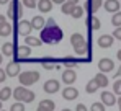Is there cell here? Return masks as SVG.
I'll list each match as a JSON object with an SVG mask.
<instances>
[{
  "instance_id": "1",
  "label": "cell",
  "mask_w": 121,
  "mask_h": 111,
  "mask_svg": "<svg viewBox=\"0 0 121 111\" xmlns=\"http://www.w3.org/2000/svg\"><path fill=\"white\" fill-rule=\"evenodd\" d=\"M39 31H41V34H39L41 43H46V44H57V43L62 41V38H64V33H62V30L57 26V23H56L54 18L46 20L44 28L39 30Z\"/></svg>"
},
{
  "instance_id": "2",
  "label": "cell",
  "mask_w": 121,
  "mask_h": 111,
  "mask_svg": "<svg viewBox=\"0 0 121 111\" xmlns=\"http://www.w3.org/2000/svg\"><path fill=\"white\" fill-rule=\"evenodd\" d=\"M12 96H15V101H23V103H31L35 98H36V95L35 92H31V90H28V87H17L13 92H12Z\"/></svg>"
},
{
  "instance_id": "3",
  "label": "cell",
  "mask_w": 121,
  "mask_h": 111,
  "mask_svg": "<svg viewBox=\"0 0 121 111\" xmlns=\"http://www.w3.org/2000/svg\"><path fill=\"white\" fill-rule=\"evenodd\" d=\"M18 80L23 87H31L39 80V72L38 70H26V72H20L18 74Z\"/></svg>"
},
{
  "instance_id": "4",
  "label": "cell",
  "mask_w": 121,
  "mask_h": 111,
  "mask_svg": "<svg viewBox=\"0 0 121 111\" xmlns=\"http://www.w3.org/2000/svg\"><path fill=\"white\" fill-rule=\"evenodd\" d=\"M23 15V5H21L20 0H12L10 5H8V10H7V18L10 20H18Z\"/></svg>"
},
{
  "instance_id": "5",
  "label": "cell",
  "mask_w": 121,
  "mask_h": 111,
  "mask_svg": "<svg viewBox=\"0 0 121 111\" xmlns=\"http://www.w3.org/2000/svg\"><path fill=\"white\" fill-rule=\"evenodd\" d=\"M15 54V60L17 62H25V60H28L30 59V56H31V47L30 46H18L17 47V52H13Z\"/></svg>"
},
{
  "instance_id": "6",
  "label": "cell",
  "mask_w": 121,
  "mask_h": 111,
  "mask_svg": "<svg viewBox=\"0 0 121 111\" xmlns=\"http://www.w3.org/2000/svg\"><path fill=\"white\" fill-rule=\"evenodd\" d=\"M43 90L46 93H49V95H52V93H57L60 90V83L57 80H54V78H51V80H46L44 82V85H43Z\"/></svg>"
},
{
  "instance_id": "7",
  "label": "cell",
  "mask_w": 121,
  "mask_h": 111,
  "mask_svg": "<svg viewBox=\"0 0 121 111\" xmlns=\"http://www.w3.org/2000/svg\"><path fill=\"white\" fill-rule=\"evenodd\" d=\"M98 69H100V72H103V74H108V72H111L115 69V62L111 59H108V57H103V59L98 60Z\"/></svg>"
},
{
  "instance_id": "8",
  "label": "cell",
  "mask_w": 121,
  "mask_h": 111,
  "mask_svg": "<svg viewBox=\"0 0 121 111\" xmlns=\"http://www.w3.org/2000/svg\"><path fill=\"white\" fill-rule=\"evenodd\" d=\"M20 72H21V65H20V62H17V60H12L7 65V69H5L7 77H18Z\"/></svg>"
},
{
  "instance_id": "9",
  "label": "cell",
  "mask_w": 121,
  "mask_h": 111,
  "mask_svg": "<svg viewBox=\"0 0 121 111\" xmlns=\"http://www.w3.org/2000/svg\"><path fill=\"white\" fill-rule=\"evenodd\" d=\"M75 80H77V72H75L74 69H65V70L62 72V82H64L65 85H72Z\"/></svg>"
},
{
  "instance_id": "10",
  "label": "cell",
  "mask_w": 121,
  "mask_h": 111,
  "mask_svg": "<svg viewBox=\"0 0 121 111\" xmlns=\"http://www.w3.org/2000/svg\"><path fill=\"white\" fill-rule=\"evenodd\" d=\"M77 96H79V90H77V88H74V87H70V85H65V88L62 90V98H64V100L72 101V100H75Z\"/></svg>"
},
{
  "instance_id": "11",
  "label": "cell",
  "mask_w": 121,
  "mask_h": 111,
  "mask_svg": "<svg viewBox=\"0 0 121 111\" xmlns=\"http://www.w3.org/2000/svg\"><path fill=\"white\" fill-rule=\"evenodd\" d=\"M101 103L105 106H115L116 105V95L113 92H101Z\"/></svg>"
},
{
  "instance_id": "12",
  "label": "cell",
  "mask_w": 121,
  "mask_h": 111,
  "mask_svg": "<svg viewBox=\"0 0 121 111\" xmlns=\"http://www.w3.org/2000/svg\"><path fill=\"white\" fill-rule=\"evenodd\" d=\"M39 62H41V65H43V69H46V70H52V69H56V65H57V59L56 57H41L39 59Z\"/></svg>"
},
{
  "instance_id": "13",
  "label": "cell",
  "mask_w": 121,
  "mask_h": 111,
  "mask_svg": "<svg viewBox=\"0 0 121 111\" xmlns=\"http://www.w3.org/2000/svg\"><path fill=\"white\" fill-rule=\"evenodd\" d=\"M101 5H103V0H87V2H85V8L88 10V13H90V15L97 13Z\"/></svg>"
},
{
  "instance_id": "14",
  "label": "cell",
  "mask_w": 121,
  "mask_h": 111,
  "mask_svg": "<svg viewBox=\"0 0 121 111\" xmlns=\"http://www.w3.org/2000/svg\"><path fill=\"white\" fill-rule=\"evenodd\" d=\"M98 46L100 47H103V49H106V47H111L113 46V43H115V38L111 36V34H101L100 38H98Z\"/></svg>"
},
{
  "instance_id": "15",
  "label": "cell",
  "mask_w": 121,
  "mask_h": 111,
  "mask_svg": "<svg viewBox=\"0 0 121 111\" xmlns=\"http://www.w3.org/2000/svg\"><path fill=\"white\" fill-rule=\"evenodd\" d=\"M31 31H33V28H31V23H30L28 20L18 21V33H20V34L28 36V34H31Z\"/></svg>"
},
{
  "instance_id": "16",
  "label": "cell",
  "mask_w": 121,
  "mask_h": 111,
  "mask_svg": "<svg viewBox=\"0 0 121 111\" xmlns=\"http://www.w3.org/2000/svg\"><path fill=\"white\" fill-rule=\"evenodd\" d=\"M36 8L39 10V13H49L52 10V2L51 0H38Z\"/></svg>"
},
{
  "instance_id": "17",
  "label": "cell",
  "mask_w": 121,
  "mask_h": 111,
  "mask_svg": "<svg viewBox=\"0 0 121 111\" xmlns=\"http://www.w3.org/2000/svg\"><path fill=\"white\" fill-rule=\"evenodd\" d=\"M67 69H74V67H77L80 62H79V57H74V56H65V57H62V60H60Z\"/></svg>"
},
{
  "instance_id": "18",
  "label": "cell",
  "mask_w": 121,
  "mask_h": 111,
  "mask_svg": "<svg viewBox=\"0 0 121 111\" xmlns=\"http://www.w3.org/2000/svg\"><path fill=\"white\" fill-rule=\"evenodd\" d=\"M70 44H72V47L75 49V47H80L83 44H87V41H85V38L82 36L80 33H74V34L70 36Z\"/></svg>"
},
{
  "instance_id": "19",
  "label": "cell",
  "mask_w": 121,
  "mask_h": 111,
  "mask_svg": "<svg viewBox=\"0 0 121 111\" xmlns=\"http://www.w3.org/2000/svg\"><path fill=\"white\" fill-rule=\"evenodd\" d=\"M103 7L108 13H115V12L120 10V0H106L103 3Z\"/></svg>"
},
{
  "instance_id": "20",
  "label": "cell",
  "mask_w": 121,
  "mask_h": 111,
  "mask_svg": "<svg viewBox=\"0 0 121 111\" xmlns=\"http://www.w3.org/2000/svg\"><path fill=\"white\" fill-rule=\"evenodd\" d=\"M87 26H88L90 31H97V30L101 28V23L95 15H90V17H88V21H87Z\"/></svg>"
},
{
  "instance_id": "21",
  "label": "cell",
  "mask_w": 121,
  "mask_h": 111,
  "mask_svg": "<svg viewBox=\"0 0 121 111\" xmlns=\"http://www.w3.org/2000/svg\"><path fill=\"white\" fill-rule=\"evenodd\" d=\"M93 80L97 82V85L100 88H106L108 87V77H106V74H103V72H98V74L93 77Z\"/></svg>"
},
{
  "instance_id": "22",
  "label": "cell",
  "mask_w": 121,
  "mask_h": 111,
  "mask_svg": "<svg viewBox=\"0 0 121 111\" xmlns=\"http://www.w3.org/2000/svg\"><path fill=\"white\" fill-rule=\"evenodd\" d=\"M30 23H31V28H33V30H43L46 20L43 18L41 15H36V17H33V20H31Z\"/></svg>"
},
{
  "instance_id": "23",
  "label": "cell",
  "mask_w": 121,
  "mask_h": 111,
  "mask_svg": "<svg viewBox=\"0 0 121 111\" xmlns=\"http://www.w3.org/2000/svg\"><path fill=\"white\" fill-rule=\"evenodd\" d=\"M25 46H30V47H38L41 46V39L36 36H31V34H28V36H25Z\"/></svg>"
},
{
  "instance_id": "24",
  "label": "cell",
  "mask_w": 121,
  "mask_h": 111,
  "mask_svg": "<svg viewBox=\"0 0 121 111\" xmlns=\"http://www.w3.org/2000/svg\"><path fill=\"white\" fill-rule=\"evenodd\" d=\"M12 31H13V26L8 21H5L3 25H0V36L2 38H8L12 34Z\"/></svg>"
},
{
  "instance_id": "25",
  "label": "cell",
  "mask_w": 121,
  "mask_h": 111,
  "mask_svg": "<svg viewBox=\"0 0 121 111\" xmlns=\"http://www.w3.org/2000/svg\"><path fill=\"white\" fill-rule=\"evenodd\" d=\"M0 52L3 56H13V52H15V44L13 43H3Z\"/></svg>"
},
{
  "instance_id": "26",
  "label": "cell",
  "mask_w": 121,
  "mask_h": 111,
  "mask_svg": "<svg viewBox=\"0 0 121 111\" xmlns=\"http://www.w3.org/2000/svg\"><path fill=\"white\" fill-rule=\"evenodd\" d=\"M74 51H75V54L79 56V57H90V49H88V43H87V44H83V46H80V47H75Z\"/></svg>"
},
{
  "instance_id": "27",
  "label": "cell",
  "mask_w": 121,
  "mask_h": 111,
  "mask_svg": "<svg viewBox=\"0 0 121 111\" xmlns=\"http://www.w3.org/2000/svg\"><path fill=\"white\" fill-rule=\"evenodd\" d=\"M74 7H75V3H72L70 0H65V2L60 5V10H62V13H64V15H70V13H72V10H74Z\"/></svg>"
},
{
  "instance_id": "28",
  "label": "cell",
  "mask_w": 121,
  "mask_h": 111,
  "mask_svg": "<svg viewBox=\"0 0 121 111\" xmlns=\"http://www.w3.org/2000/svg\"><path fill=\"white\" fill-rule=\"evenodd\" d=\"M12 88L10 87H3V88H0V101H7V100H10L12 98Z\"/></svg>"
},
{
  "instance_id": "29",
  "label": "cell",
  "mask_w": 121,
  "mask_h": 111,
  "mask_svg": "<svg viewBox=\"0 0 121 111\" xmlns=\"http://www.w3.org/2000/svg\"><path fill=\"white\" fill-rule=\"evenodd\" d=\"M38 106H41V108H44V110L48 111H54V108H56V103L52 101V100H41V103L38 105Z\"/></svg>"
},
{
  "instance_id": "30",
  "label": "cell",
  "mask_w": 121,
  "mask_h": 111,
  "mask_svg": "<svg viewBox=\"0 0 121 111\" xmlns=\"http://www.w3.org/2000/svg\"><path fill=\"white\" fill-rule=\"evenodd\" d=\"M98 88H100V87L97 85V82H95L93 78H92L90 82H87V85H85V92L87 93H95V92H98Z\"/></svg>"
},
{
  "instance_id": "31",
  "label": "cell",
  "mask_w": 121,
  "mask_h": 111,
  "mask_svg": "<svg viewBox=\"0 0 121 111\" xmlns=\"http://www.w3.org/2000/svg\"><path fill=\"white\" fill-rule=\"evenodd\" d=\"M70 17L72 18H75V20H79L83 17V8H82L80 5H75L74 7V10H72V13H70Z\"/></svg>"
},
{
  "instance_id": "32",
  "label": "cell",
  "mask_w": 121,
  "mask_h": 111,
  "mask_svg": "<svg viewBox=\"0 0 121 111\" xmlns=\"http://www.w3.org/2000/svg\"><path fill=\"white\" fill-rule=\"evenodd\" d=\"M111 25H113V26H116V28L121 26V12H120V10L113 13V17H111Z\"/></svg>"
},
{
  "instance_id": "33",
  "label": "cell",
  "mask_w": 121,
  "mask_h": 111,
  "mask_svg": "<svg viewBox=\"0 0 121 111\" xmlns=\"http://www.w3.org/2000/svg\"><path fill=\"white\" fill-rule=\"evenodd\" d=\"M10 111H25V103L23 101H15L10 106Z\"/></svg>"
},
{
  "instance_id": "34",
  "label": "cell",
  "mask_w": 121,
  "mask_h": 111,
  "mask_svg": "<svg viewBox=\"0 0 121 111\" xmlns=\"http://www.w3.org/2000/svg\"><path fill=\"white\" fill-rule=\"evenodd\" d=\"M20 2L26 8H36V3H38V0H20Z\"/></svg>"
},
{
  "instance_id": "35",
  "label": "cell",
  "mask_w": 121,
  "mask_h": 111,
  "mask_svg": "<svg viewBox=\"0 0 121 111\" xmlns=\"http://www.w3.org/2000/svg\"><path fill=\"white\" fill-rule=\"evenodd\" d=\"M90 111H105V105L100 103V101H97V103H92V106H90Z\"/></svg>"
},
{
  "instance_id": "36",
  "label": "cell",
  "mask_w": 121,
  "mask_h": 111,
  "mask_svg": "<svg viewBox=\"0 0 121 111\" xmlns=\"http://www.w3.org/2000/svg\"><path fill=\"white\" fill-rule=\"evenodd\" d=\"M113 93L121 96V78H118V80L113 83Z\"/></svg>"
},
{
  "instance_id": "37",
  "label": "cell",
  "mask_w": 121,
  "mask_h": 111,
  "mask_svg": "<svg viewBox=\"0 0 121 111\" xmlns=\"http://www.w3.org/2000/svg\"><path fill=\"white\" fill-rule=\"evenodd\" d=\"M111 36L115 38V39H120V41H121V26L115 28V31H113V34H111Z\"/></svg>"
},
{
  "instance_id": "38",
  "label": "cell",
  "mask_w": 121,
  "mask_h": 111,
  "mask_svg": "<svg viewBox=\"0 0 121 111\" xmlns=\"http://www.w3.org/2000/svg\"><path fill=\"white\" fill-rule=\"evenodd\" d=\"M75 111H88V110H87V106H85V105H82V103H79V105L75 106Z\"/></svg>"
},
{
  "instance_id": "39",
  "label": "cell",
  "mask_w": 121,
  "mask_h": 111,
  "mask_svg": "<svg viewBox=\"0 0 121 111\" xmlns=\"http://www.w3.org/2000/svg\"><path fill=\"white\" fill-rule=\"evenodd\" d=\"M3 80H7V74H5V70L0 67V82H3Z\"/></svg>"
},
{
  "instance_id": "40",
  "label": "cell",
  "mask_w": 121,
  "mask_h": 111,
  "mask_svg": "<svg viewBox=\"0 0 121 111\" xmlns=\"http://www.w3.org/2000/svg\"><path fill=\"white\" fill-rule=\"evenodd\" d=\"M121 77V65L118 67V70H116V74H115V78H120Z\"/></svg>"
},
{
  "instance_id": "41",
  "label": "cell",
  "mask_w": 121,
  "mask_h": 111,
  "mask_svg": "<svg viewBox=\"0 0 121 111\" xmlns=\"http://www.w3.org/2000/svg\"><path fill=\"white\" fill-rule=\"evenodd\" d=\"M5 21H7V17L5 15H0V25H3Z\"/></svg>"
},
{
  "instance_id": "42",
  "label": "cell",
  "mask_w": 121,
  "mask_h": 111,
  "mask_svg": "<svg viewBox=\"0 0 121 111\" xmlns=\"http://www.w3.org/2000/svg\"><path fill=\"white\" fill-rule=\"evenodd\" d=\"M51 2H52V3H59V5H62L65 0H51Z\"/></svg>"
},
{
  "instance_id": "43",
  "label": "cell",
  "mask_w": 121,
  "mask_h": 111,
  "mask_svg": "<svg viewBox=\"0 0 121 111\" xmlns=\"http://www.w3.org/2000/svg\"><path fill=\"white\" fill-rule=\"evenodd\" d=\"M116 105L120 106V111H121V96H120V98H118V100H116Z\"/></svg>"
},
{
  "instance_id": "44",
  "label": "cell",
  "mask_w": 121,
  "mask_h": 111,
  "mask_svg": "<svg viewBox=\"0 0 121 111\" xmlns=\"http://www.w3.org/2000/svg\"><path fill=\"white\" fill-rule=\"evenodd\" d=\"M116 57H118V60H120V62H121V49H120V51H118V52H116Z\"/></svg>"
},
{
  "instance_id": "45",
  "label": "cell",
  "mask_w": 121,
  "mask_h": 111,
  "mask_svg": "<svg viewBox=\"0 0 121 111\" xmlns=\"http://www.w3.org/2000/svg\"><path fill=\"white\" fill-rule=\"evenodd\" d=\"M36 111H48V110H44V108H41V106H38V108H36Z\"/></svg>"
},
{
  "instance_id": "46",
  "label": "cell",
  "mask_w": 121,
  "mask_h": 111,
  "mask_svg": "<svg viewBox=\"0 0 121 111\" xmlns=\"http://www.w3.org/2000/svg\"><path fill=\"white\" fill-rule=\"evenodd\" d=\"M2 60H3V54L0 52V65H2Z\"/></svg>"
},
{
  "instance_id": "47",
  "label": "cell",
  "mask_w": 121,
  "mask_h": 111,
  "mask_svg": "<svg viewBox=\"0 0 121 111\" xmlns=\"http://www.w3.org/2000/svg\"><path fill=\"white\" fill-rule=\"evenodd\" d=\"M10 0H0V3H8Z\"/></svg>"
},
{
  "instance_id": "48",
  "label": "cell",
  "mask_w": 121,
  "mask_h": 111,
  "mask_svg": "<svg viewBox=\"0 0 121 111\" xmlns=\"http://www.w3.org/2000/svg\"><path fill=\"white\" fill-rule=\"evenodd\" d=\"M62 111H72V110H69V108H64V110H62Z\"/></svg>"
},
{
  "instance_id": "49",
  "label": "cell",
  "mask_w": 121,
  "mask_h": 111,
  "mask_svg": "<svg viewBox=\"0 0 121 111\" xmlns=\"http://www.w3.org/2000/svg\"><path fill=\"white\" fill-rule=\"evenodd\" d=\"M0 110H2V101H0Z\"/></svg>"
},
{
  "instance_id": "50",
  "label": "cell",
  "mask_w": 121,
  "mask_h": 111,
  "mask_svg": "<svg viewBox=\"0 0 121 111\" xmlns=\"http://www.w3.org/2000/svg\"><path fill=\"white\" fill-rule=\"evenodd\" d=\"M0 111H5V110H0Z\"/></svg>"
}]
</instances>
